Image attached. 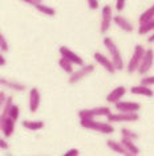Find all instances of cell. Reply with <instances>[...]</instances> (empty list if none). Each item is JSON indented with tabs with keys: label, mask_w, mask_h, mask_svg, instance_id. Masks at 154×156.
Segmentation results:
<instances>
[{
	"label": "cell",
	"mask_w": 154,
	"mask_h": 156,
	"mask_svg": "<svg viewBox=\"0 0 154 156\" xmlns=\"http://www.w3.org/2000/svg\"><path fill=\"white\" fill-rule=\"evenodd\" d=\"M58 65H60V68L64 70V72H66L68 74H72L74 70H73V62L70 61V60H68L66 57H64V56H61V58L58 60Z\"/></svg>",
	"instance_id": "44dd1931"
},
{
	"label": "cell",
	"mask_w": 154,
	"mask_h": 156,
	"mask_svg": "<svg viewBox=\"0 0 154 156\" xmlns=\"http://www.w3.org/2000/svg\"><path fill=\"white\" fill-rule=\"evenodd\" d=\"M153 62H154V52H153V49L152 48L146 49L145 57H144V60H142V62H141V65H140V68H138L137 72L140 73L141 76H145V74L152 69Z\"/></svg>",
	"instance_id": "9c48e42d"
},
{
	"label": "cell",
	"mask_w": 154,
	"mask_h": 156,
	"mask_svg": "<svg viewBox=\"0 0 154 156\" xmlns=\"http://www.w3.org/2000/svg\"><path fill=\"white\" fill-rule=\"evenodd\" d=\"M37 2H39V3H41V2H43V0H37Z\"/></svg>",
	"instance_id": "74e56055"
},
{
	"label": "cell",
	"mask_w": 154,
	"mask_h": 156,
	"mask_svg": "<svg viewBox=\"0 0 154 156\" xmlns=\"http://www.w3.org/2000/svg\"><path fill=\"white\" fill-rule=\"evenodd\" d=\"M0 148H2V150H4V151H7V150H8V148H9V146H8V144H7L6 140L0 139Z\"/></svg>",
	"instance_id": "836d02e7"
},
{
	"label": "cell",
	"mask_w": 154,
	"mask_h": 156,
	"mask_svg": "<svg viewBox=\"0 0 154 156\" xmlns=\"http://www.w3.org/2000/svg\"><path fill=\"white\" fill-rule=\"evenodd\" d=\"M145 53H146V49L142 45H136L134 46L133 56L130 57V61L128 64V72L129 73L137 72L138 68H140V65H141V62H142V60H144V57H145Z\"/></svg>",
	"instance_id": "3957f363"
},
{
	"label": "cell",
	"mask_w": 154,
	"mask_h": 156,
	"mask_svg": "<svg viewBox=\"0 0 154 156\" xmlns=\"http://www.w3.org/2000/svg\"><path fill=\"white\" fill-rule=\"evenodd\" d=\"M152 19H154V4L150 7L149 9H146L145 12L141 15L140 19H138V21H140V24H141V23L149 21V20H152Z\"/></svg>",
	"instance_id": "cb8c5ba5"
},
{
	"label": "cell",
	"mask_w": 154,
	"mask_h": 156,
	"mask_svg": "<svg viewBox=\"0 0 154 156\" xmlns=\"http://www.w3.org/2000/svg\"><path fill=\"white\" fill-rule=\"evenodd\" d=\"M152 30H154V19L145 23H141L140 27H138V33L140 34H148Z\"/></svg>",
	"instance_id": "7402d4cb"
},
{
	"label": "cell",
	"mask_w": 154,
	"mask_h": 156,
	"mask_svg": "<svg viewBox=\"0 0 154 156\" xmlns=\"http://www.w3.org/2000/svg\"><path fill=\"white\" fill-rule=\"evenodd\" d=\"M40 101H41L40 91H39L36 87L31 89V91H29V111L31 112H36L39 110Z\"/></svg>",
	"instance_id": "4fadbf2b"
},
{
	"label": "cell",
	"mask_w": 154,
	"mask_h": 156,
	"mask_svg": "<svg viewBox=\"0 0 154 156\" xmlns=\"http://www.w3.org/2000/svg\"><path fill=\"white\" fill-rule=\"evenodd\" d=\"M110 108L108 106H100V107H94V108H85L78 112V116L81 118H89V119H94L96 116H109Z\"/></svg>",
	"instance_id": "277c9868"
},
{
	"label": "cell",
	"mask_w": 154,
	"mask_h": 156,
	"mask_svg": "<svg viewBox=\"0 0 154 156\" xmlns=\"http://www.w3.org/2000/svg\"><path fill=\"white\" fill-rule=\"evenodd\" d=\"M13 106V102H12V97H8L6 101V103H4V106L2 107V116H8L9 115V111H11V108H12Z\"/></svg>",
	"instance_id": "d4e9b609"
},
{
	"label": "cell",
	"mask_w": 154,
	"mask_h": 156,
	"mask_svg": "<svg viewBox=\"0 0 154 156\" xmlns=\"http://www.w3.org/2000/svg\"><path fill=\"white\" fill-rule=\"evenodd\" d=\"M113 21V15H112V7L104 5L101 11V25H100V32L105 34L110 28V24Z\"/></svg>",
	"instance_id": "8992f818"
},
{
	"label": "cell",
	"mask_w": 154,
	"mask_h": 156,
	"mask_svg": "<svg viewBox=\"0 0 154 156\" xmlns=\"http://www.w3.org/2000/svg\"><path fill=\"white\" fill-rule=\"evenodd\" d=\"M93 57H94V60H96L97 64L101 65L102 68L106 70V72H109L110 74H114V73L117 72V69H116V66H114L113 61L110 60L109 57H106V56H104V54H101V53H98V52L94 53Z\"/></svg>",
	"instance_id": "30bf717a"
},
{
	"label": "cell",
	"mask_w": 154,
	"mask_h": 156,
	"mask_svg": "<svg viewBox=\"0 0 154 156\" xmlns=\"http://www.w3.org/2000/svg\"><path fill=\"white\" fill-rule=\"evenodd\" d=\"M15 123H16V120L12 116H0V130L6 138H11L13 135Z\"/></svg>",
	"instance_id": "ba28073f"
},
{
	"label": "cell",
	"mask_w": 154,
	"mask_h": 156,
	"mask_svg": "<svg viewBox=\"0 0 154 156\" xmlns=\"http://www.w3.org/2000/svg\"><path fill=\"white\" fill-rule=\"evenodd\" d=\"M0 49H2V52L3 53H6V52H8L9 50V45H8V42H7V38L4 34H0Z\"/></svg>",
	"instance_id": "4316f807"
},
{
	"label": "cell",
	"mask_w": 154,
	"mask_h": 156,
	"mask_svg": "<svg viewBox=\"0 0 154 156\" xmlns=\"http://www.w3.org/2000/svg\"><path fill=\"white\" fill-rule=\"evenodd\" d=\"M141 108V105L137 102H129V101H120L116 103V110L124 112H137Z\"/></svg>",
	"instance_id": "8fae6325"
},
{
	"label": "cell",
	"mask_w": 154,
	"mask_h": 156,
	"mask_svg": "<svg viewBox=\"0 0 154 156\" xmlns=\"http://www.w3.org/2000/svg\"><path fill=\"white\" fill-rule=\"evenodd\" d=\"M58 52H60L61 56H64V57L68 58V60L72 61L74 65H78V66L84 65V60H82V58L78 56V54L74 53L73 50H70L69 48H66V46H61V48L58 49Z\"/></svg>",
	"instance_id": "7c38bea8"
},
{
	"label": "cell",
	"mask_w": 154,
	"mask_h": 156,
	"mask_svg": "<svg viewBox=\"0 0 154 156\" xmlns=\"http://www.w3.org/2000/svg\"><path fill=\"white\" fill-rule=\"evenodd\" d=\"M113 23L116 24L118 28H121L124 32H128V33H132L133 32V25L128 19H125L124 16L121 15H117V16H113Z\"/></svg>",
	"instance_id": "9a60e30c"
},
{
	"label": "cell",
	"mask_w": 154,
	"mask_h": 156,
	"mask_svg": "<svg viewBox=\"0 0 154 156\" xmlns=\"http://www.w3.org/2000/svg\"><path fill=\"white\" fill-rule=\"evenodd\" d=\"M93 70H94V65H92V64H89V65H82L81 68L77 70V72H73L72 74H70L68 82H69L70 85L77 83L78 81L82 80V78H85V77H88L89 74H92Z\"/></svg>",
	"instance_id": "5b68a950"
},
{
	"label": "cell",
	"mask_w": 154,
	"mask_h": 156,
	"mask_svg": "<svg viewBox=\"0 0 154 156\" xmlns=\"http://www.w3.org/2000/svg\"><path fill=\"white\" fill-rule=\"evenodd\" d=\"M121 143L124 144L125 148L130 152V155H132V156L140 155V148H138L136 144H134V140H133V139H129V138H125V136H122Z\"/></svg>",
	"instance_id": "d6986e66"
},
{
	"label": "cell",
	"mask_w": 154,
	"mask_h": 156,
	"mask_svg": "<svg viewBox=\"0 0 154 156\" xmlns=\"http://www.w3.org/2000/svg\"><path fill=\"white\" fill-rule=\"evenodd\" d=\"M141 83L144 85H148V86H153L154 85V76H150V77H145L141 80Z\"/></svg>",
	"instance_id": "f1b7e54d"
},
{
	"label": "cell",
	"mask_w": 154,
	"mask_h": 156,
	"mask_svg": "<svg viewBox=\"0 0 154 156\" xmlns=\"http://www.w3.org/2000/svg\"><path fill=\"white\" fill-rule=\"evenodd\" d=\"M80 155V151L77 150V148H72V150H69L68 152H65L64 156H78Z\"/></svg>",
	"instance_id": "1f68e13d"
},
{
	"label": "cell",
	"mask_w": 154,
	"mask_h": 156,
	"mask_svg": "<svg viewBox=\"0 0 154 156\" xmlns=\"http://www.w3.org/2000/svg\"><path fill=\"white\" fill-rule=\"evenodd\" d=\"M6 64H7V61H6V58L3 57V53H2V54H0V65H2V66H4Z\"/></svg>",
	"instance_id": "d590c367"
},
{
	"label": "cell",
	"mask_w": 154,
	"mask_h": 156,
	"mask_svg": "<svg viewBox=\"0 0 154 156\" xmlns=\"http://www.w3.org/2000/svg\"><path fill=\"white\" fill-rule=\"evenodd\" d=\"M125 2L126 0H116V9L118 12H121V11L125 8Z\"/></svg>",
	"instance_id": "f546056e"
},
{
	"label": "cell",
	"mask_w": 154,
	"mask_h": 156,
	"mask_svg": "<svg viewBox=\"0 0 154 156\" xmlns=\"http://www.w3.org/2000/svg\"><path fill=\"white\" fill-rule=\"evenodd\" d=\"M23 126L29 131H39L44 128V122L43 120H23Z\"/></svg>",
	"instance_id": "ffe728a7"
},
{
	"label": "cell",
	"mask_w": 154,
	"mask_h": 156,
	"mask_svg": "<svg viewBox=\"0 0 154 156\" xmlns=\"http://www.w3.org/2000/svg\"><path fill=\"white\" fill-rule=\"evenodd\" d=\"M148 42H154V32H153L152 36H149V37H148Z\"/></svg>",
	"instance_id": "8d00e7d4"
},
{
	"label": "cell",
	"mask_w": 154,
	"mask_h": 156,
	"mask_svg": "<svg viewBox=\"0 0 154 156\" xmlns=\"http://www.w3.org/2000/svg\"><path fill=\"white\" fill-rule=\"evenodd\" d=\"M104 45H105V48L108 49L109 57H110V60L113 61L116 69L117 70H122V69H124V61H122L120 49L117 48V45L114 44V41L110 37L106 36V37H104Z\"/></svg>",
	"instance_id": "7a4b0ae2"
},
{
	"label": "cell",
	"mask_w": 154,
	"mask_h": 156,
	"mask_svg": "<svg viewBox=\"0 0 154 156\" xmlns=\"http://www.w3.org/2000/svg\"><path fill=\"white\" fill-rule=\"evenodd\" d=\"M125 93H126V87L125 86H118L116 89H113V90L106 95V101H108L109 103L116 105L117 102H120V99L125 95Z\"/></svg>",
	"instance_id": "5bb4252c"
},
{
	"label": "cell",
	"mask_w": 154,
	"mask_h": 156,
	"mask_svg": "<svg viewBox=\"0 0 154 156\" xmlns=\"http://www.w3.org/2000/svg\"><path fill=\"white\" fill-rule=\"evenodd\" d=\"M121 135L125 136V138L133 139V140H137L138 139V135L136 134V132H133L132 130H129V128H122V130H121Z\"/></svg>",
	"instance_id": "484cf974"
},
{
	"label": "cell",
	"mask_w": 154,
	"mask_h": 156,
	"mask_svg": "<svg viewBox=\"0 0 154 156\" xmlns=\"http://www.w3.org/2000/svg\"><path fill=\"white\" fill-rule=\"evenodd\" d=\"M35 8H36L39 12H41L43 15H47V16H54V15H56V11H54L52 7H48V5L43 4V3H37V4L35 5Z\"/></svg>",
	"instance_id": "603a6c76"
},
{
	"label": "cell",
	"mask_w": 154,
	"mask_h": 156,
	"mask_svg": "<svg viewBox=\"0 0 154 156\" xmlns=\"http://www.w3.org/2000/svg\"><path fill=\"white\" fill-rule=\"evenodd\" d=\"M80 124L81 127L86 128V130H92V131H97L101 134H113L114 132V127L110 124V122H98L94 119H89V118H81L80 119Z\"/></svg>",
	"instance_id": "6da1fadb"
},
{
	"label": "cell",
	"mask_w": 154,
	"mask_h": 156,
	"mask_svg": "<svg viewBox=\"0 0 154 156\" xmlns=\"http://www.w3.org/2000/svg\"><path fill=\"white\" fill-rule=\"evenodd\" d=\"M109 122H136L140 119V115L137 112H124L118 111L117 114H110L106 116Z\"/></svg>",
	"instance_id": "52a82bcc"
},
{
	"label": "cell",
	"mask_w": 154,
	"mask_h": 156,
	"mask_svg": "<svg viewBox=\"0 0 154 156\" xmlns=\"http://www.w3.org/2000/svg\"><path fill=\"white\" fill-rule=\"evenodd\" d=\"M21 2H24V3H25V4L33 5V7H35V5H36V4H37V3H39V2H37V0H21Z\"/></svg>",
	"instance_id": "e575fe53"
},
{
	"label": "cell",
	"mask_w": 154,
	"mask_h": 156,
	"mask_svg": "<svg viewBox=\"0 0 154 156\" xmlns=\"http://www.w3.org/2000/svg\"><path fill=\"white\" fill-rule=\"evenodd\" d=\"M7 98H8V97H7L6 94H4V91H0V106H4V103H6V101H7Z\"/></svg>",
	"instance_id": "d6a6232c"
},
{
	"label": "cell",
	"mask_w": 154,
	"mask_h": 156,
	"mask_svg": "<svg viewBox=\"0 0 154 156\" xmlns=\"http://www.w3.org/2000/svg\"><path fill=\"white\" fill-rule=\"evenodd\" d=\"M0 83H2V86H4L7 89H11V90H15V91H24L25 90V85L17 82V81L2 78V80H0Z\"/></svg>",
	"instance_id": "ac0fdd59"
},
{
	"label": "cell",
	"mask_w": 154,
	"mask_h": 156,
	"mask_svg": "<svg viewBox=\"0 0 154 156\" xmlns=\"http://www.w3.org/2000/svg\"><path fill=\"white\" fill-rule=\"evenodd\" d=\"M130 93L134 95H145V97H153L154 91L152 90V86H148V85L140 83L137 86H133L130 89Z\"/></svg>",
	"instance_id": "2e32d148"
},
{
	"label": "cell",
	"mask_w": 154,
	"mask_h": 156,
	"mask_svg": "<svg viewBox=\"0 0 154 156\" xmlns=\"http://www.w3.org/2000/svg\"><path fill=\"white\" fill-rule=\"evenodd\" d=\"M106 146H108L112 151L117 152V154H120V155L132 156V155H130V152L126 150L125 146H124V144H122L121 142H116V140H108V142H106Z\"/></svg>",
	"instance_id": "e0dca14e"
},
{
	"label": "cell",
	"mask_w": 154,
	"mask_h": 156,
	"mask_svg": "<svg viewBox=\"0 0 154 156\" xmlns=\"http://www.w3.org/2000/svg\"><path fill=\"white\" fill-rule=\"evenodd\" d=\"M19 115H20V108H19L17 105H13L12 108H11V111H9V116H12L15 120H17Z\"/></svg>",
	"instance_id": "83f0119b"
},
{
	"label": "cell",
	"mask_w": 154,
	"mask_h": 156,
	"mask_svg": "<svg viewBox=\"0 0 154 156\" xmlns=\"http://www.w3.org/2000/svg\"><path fill=\"white\" fill-rule=\"evenodd\" d=\"M88 2V7L90 9H97L98 8V0H86Z\"/></svg>",
	"instance_id": "4dcf8cb0"
}]
</instances>
